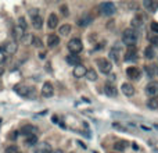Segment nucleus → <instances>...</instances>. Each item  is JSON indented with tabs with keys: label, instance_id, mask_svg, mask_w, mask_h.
I'll use <instances>...</instances> for the list:
<instances>
[{
	"label": "nucleus",
	"instance_id": "1",
	"mask_svg": "<svg viewBox=\"0 0 158 153\" xmlns=\"http://www.w3.org/2000/svg\"><path fill=\"white\" fill-rule=\"evenodd\" d=\"M137 41V35L136 32L133 31V29H125L123 33H122V42L128 45V46H135V43Z\"/></svg>",
	"mask_w": 158,
	"mask_h": 153
},
{
	"label": "nucleus",
	"instance_id": "2",
	"mask_svg": "<svg viewBox=\"0 0 158 153\" xmlns=\"http://www.w3.org/2000/svg\"><path fill=\"white\" fill-rule=\"evenodd\" d=\"M82 49H83L82 41L78 38H74L68 42V50L71 52V54H78L79 52H82Z\"/></svg>",
	"mask_w": 158,
	"mask_h": 153
},
{
	"label": "nucleus",
	"instance_id": "3",
	"mask_svg": "<svg viewBox=\"0 0 158 153\" xmlns=\"http://www.w3.org/2000/svg\"><path fill=\"white\" fill-rule=\"evenodd\" d=\"M100 10H101V14H104V16H112V14H115L116 11V7L114 3H111V1H105V3H101L100 4Z\"/></svg>",
	"mask_w": 158,
	"mask_h": 153
},
{
	"label": "nucleus",
	"instance_id": "4",
	"mask_svg": "<svg viewBox=\"0 0 158 153\" xmlns=\"http://www.w3.org/2000/svg\"><path fill=\"white\" fill-rule=\"evenodd\" d=\"M16 92L22 97H33L35 96V89L33 88H29V86H16Z\"/></svg>",
	"mask_w": 158,
	"mask_h": 153
},
{
	"label": "nucleus",
	"instance_id": "5",
	"mask_svg": "<svg viewBox=\"0 0 158 153\" xmlns=\"http://www.w3.org/2000/svg\"><path fill=\"white\" fill-rule=\"evenodd\" d=\"M97 65H99L100 73H103V74H110L111 70H112V65H111V63L107 58H99L97 60Z\"/></svg>",
	"mask_w": 158,
	"mask_h": 153
},
{
	"label": "nucleus",
	"instance_id": "6",
	"mask_svg": "<svg viewBox=\"0 0 158 153\" xmlns=\"http://www.w3.org/2000/svg\"><path fill=\"white\" fill-rule=\"evenodd\" d=\"M146 93H147L150 97H157L158 96V82L157 81L148 82L147 86H146Z\"/></svg>",
	"mask_w": 158,
	"mask_h": 153
},
{
	"label": "nucleus",
	"instance_id": "7",
	"mask_svg": "<svg viewBox=\"0 0 158 153\" xmlns=\"http://www.w3.org/2000/svg\"><path fill=\"white\" fill-rule=\"evenodd\" d=\"M37 128L35 125H32V124H25V125H22L21 130H20V134L21 135H25V137H29V135H33V134H36Z\"/></svg>",
	"mask_w": 158,
	"mask_h": 153
},
{
	"label": "nucleus",
	"instance_id": "8",
	"mask_svg": "<svg viewBox=\"0 0 158 153\" xmlns=\"http://www.w3.org/2000/svg\"><path fill=\"white\" fill-rule=\"evenodd\" d=\"M54 93V88H53L51 82H44L42 86V95L44 97H51Z\"/></svg>",
	"mask_w": 158,
	"mask_h": 153
},
{
	"label": "nucleus",
	"instance_id": "9",
	"mask_svg": "<svg viewBox=\"0 0 158 153\" xmlns=\"http://www.w3.org/2000/svg\"><path fill=\"white\" fill-rule=\"evenodd\" d=\"M126 74L129 78L132 79H140V77H142V73H140V70L137 68V67H129V68L126 70Z\"/></svg>",
	"mask_w": 158,
	"mask_h": 153
},
{
	"label": "nucleus",
	"instance_id": "10",
	"mask_svg": "<svg viewBox=\"0 0 158 153\" xmlns=\"http://www.w3.org/2000/svg\"><path fill=\"white\" fill-rule=\"evenodd\" d=\"M143 6H144L150 13H155L158 9V1L157 0H144V1H143Z\"/></svg>",
	"mask_w": 158,
	"mask_h": 153
},
{
	"label": "nucleus",
	"instance_id": "11",
	"mask_svg": "<svg viewBox=\"0 0 158 153\" xmlns=\"http://www.w3.org/2000/svg\"><path fill=\"white\" fill-rule=\"evenodd\" d=\"M35 153H51V146L47 142H42L36 145L35 148Z\"/></svg>",
	"mask_w": 158,
	"mask_h": 153
},
{
	"label": "nucleus",
	"instance_id": "12",
	"mask_svg": "<svg viewBox=\"0 0 158 153\" xmlns=\"http://www.w3.org/2000/svg\"><path fill=\"white\" fill-rule=\"evenodd\" d=\"M86 73H87V70H86V67L85 65H82V64H79V65H76L74 68V77L75 78H82V77H85L86 75Z\"/></svg>",
	"mask_w": 158,
	"mask_h": 153
},
{
	"label": "nucleus",
	"instance_id": "13",
	"mask_svg": "<svg viewBox=\"0 0 158 153\" xmlns=\"http://www.w3.org/2000/svg\"><path fill=\"white\" fill-rule=\"evenodd\" d=\"M121 89H122V93L125 96H133L135 95V88H133V85L132 84H122L121 86Z\"/></svg>",
	"mask_w": 158,
	"mask_h": 153
},
{
	"label": "nucleus",
	"instance_id": "14",
	"mask_svg": "<svg viewBox=\"0 0 158 153\" xmlns=\"http://www.w3.org/2000/svg\"><path fill=\"white\" fill-rule=\"evenodd\" d=\"M90 22H93V17L90 16V14H83V16L78 20V25L79 26H87Z\"/></svg>",
	"mask_w": 158,
	"mask_h": 153
},
{
	"label": "nucleus",
	"instance_id": "15",
	"mask_svg": "<svg viewBox=\"0 0 158 153\" xmlns=\"http://www.w3.org/2000/svg\"><path fill=\"white\" fill-rule=\"evenodd\" d=\"M144 70H146V73L150 78H153L155 75H158V65L155 64H150V65H144Z\"/></svg>",
	"mask_w": 158,
	"mask_h": 153
},
{
	"label": "nucleus",
	"instance_id": "16",
	"mask_svg": "<svg viewBox=\"0 0 158 153\" xmlns=\"http://www.w3.org/2000/svg\"><path fill=\"white\" fill-rule=\"evenodd\" d=\"M137 58V53L135 52V46H129V50L125 54V61H135Z\"/></svg>",
	"mask_w": 158,
	"mask_h": 153
},
{
	"label": "nucleus",
	"instance_id": "17",
	"mask_svg": "<svg viewBox=\"0 0 158 153\" xmlns=\"http://www.w3.org/2000/svg\"><path fill=\"white\" fill-rule=\"evenodd\" d=\"M58 43H60V38H58L57 35L51 33V35H49L47 36V46L49 48H56Z\"/></svg>",
	"mask_w": 158,
	"mask_h": 153
},
{
	"label": "nucleus",
	"instance_id": "18",
	"mask_svg": "<svg viewBox=\"0 0 158 153\" xmlns=\"http://www.w3.org/2000/svg\"><path fill=\"white\" fill-rule=\"evenodd\" d=\"M25 31H26V29L21 28L20 25H17L16 28H14V38H16L17 41H22L24 36H25Z\"/></svg>",
	"mask_w": 158,
	"mask_h": 153
},
{
	"label": "nucleus",
	"instance_id": "19",
	"mask_svg": "<svg viewBox=\"0 0 158 153\" xmlns=\"http://www.w3.org/2000/svg\"><path fill=\"white\" fill-rule=\"evenodd\" d=\"M57 25H58V17L56 14H50L47 20V26L50 29H54V28H57Z\"/></svg>",
	"mask_w": 158,
	"mask_h": 153
},
{
	"label": "nucleus",
	"instance_id": "20",
	"mask_svg": "<svg viewBox=\"0 0 158 153\" xmlns=\"http://www.w3.org/2000/svg\"><path fill=\"white\" fill-rule=\"evenodd\" d=\"M67 63L71 64V65H74V67H76V65L80 64V57H79L78 54H69L68 57H67Z\"/></svg>",
	"mask_w": 158,
	"mask_h": 153
},
{
	"label": "nucleus",
	"instance_id": "21",
	"mask_svg": "<svg viewBox=\"0 0 158 153\" xmlns=\"http://www.w3.org/2000/svg\"><path fill=\"white\" fill-rule=\"evenodd\" d=\"M104 93L105 95H108V96H116V89H115V86L112 84H105L104 85Z\"/></svg>",
	"mask_w": 158,
	"mask_h": 153
},
{
	"label": "nucleus",
	"instance_id": "22",
	"mask_svg": "<svg viewBox=\"0 0 158 153\" xmlns=\"http://www.w3.org/2000/svg\"><path fill=\"white\" fill-rule=\"evenodd\" d=\"M126 148H128V142H126V141H116V142L114 143V149L118 150V152H123Z\"/></svg>",
	"mask_w": 158,
	"mask_h": 153
},
{
	"label": "nucleus",
	"instance_id": "23",
	"mask_svg": "<svg viewBox=\"0 0 158 153\" xmlns=\"http://www.w3.org/2000/svg\"><path fill=\"white\" fill-rule=\"evenodd\" d=\"M37 143V135L33 134V135H29V137L25 138V145L26 146H33Z\"/></svg>",
	"mask_w": 158,
	"mask_h": 153
},
{
	"label": "nucleus",
	"instance_id": "24",
	"mask_svg": "<svg viewBox=\"0 0 158 153\" xmlns=\"http://www.w3.org/2000/svg\"><path fill=\"white\" fill-rule=\"evenodd\" d=\"M32 25H33V28H36V29H40L43 26V18L40 16L32 18Z\"/></svg>",
	"mask_w": 158,
	"mask_h": 153
},
{
	"label": "nucleus",
	"instance_id": "25",
	"mask_svg": "<svg viewBox=\"0 0 158 153\" xmlns=\"http://www.w3.org/2000/svg\"><path fill=\"white\" fill-rule=\"evenodd\" d=\"M154 56H155V52H154L153 46H148V48H146V50H144V57L148 58V60H151V58H154Z\"/></svg>",
	"mask_w": 158,
	"mask_h": 153
},
{
	"label": "nucleus",
	"instance_id": "26",
	"mask_svg": "<svg viewBox=\"0 0 158 153\" xmlns=\"http://www.w3.org/2000/svg\"><path fill=\"white\" fill-rule=\"evenodd\" d=\"M60 33L63 35V36H67V35H69L71 33V25H68V24H64V25L60 26Z\"/></svg>",
	"mask_w": 158,
	"mask_h": 153
},
{
	"label": "nucleus",
	"instance_id": "27",
	"mask_svg": "<svg viewBox=\"0 0 158 153\" xmlns=\"http://www.w3.org/2000/svg\"><path fill=\"white\" fill-rule=\"evenodd\" d=\"M147 107L148 109H153V110L158 109V99L157 97H150L147 100Z\"/></svg>",
	"mask_w": 158,
	"mask_h": 153
},
{
	"label": "nucleus",
	"instance_id": "28",
	"mask_svg": "<svg viewBox=\"0 0 158 153\" xmlns=\"http://www.w3.org/2000/svg\"><path fill=\"white\" fill-rule=\"evenodd\" d=\"M17 43L16 42H11L8 43V45H6V53H10V54H13V53L17 52Z\"/></svg>",
	"mask_w": 158,
	"mask_h": 153
},
{
	"label": "nucleus",
	"instance_id": "29",
	"mask_svg": "<svg viewBox=\"0 0 158 153\" xmlns=\"http://www.w3.org/2000/svg\"><path fill=\"white\" fill-rule=\"evenodd\" d=\"M86 78L89 79V81H96L97 79V73H96L95 70H87V73H86V75H85Z\"/></svg>",
	"mask_w": 158,
	"mask_h": 153
},
{
	"label": "nucleus",
	"instance_id": "30",
	"mask_svg": "<svg viewBox=\"0 0 158 153\" xmlns=\"http://www.w3.org/2000/svg\"><path fill=\"white\" fill-rule=\"evenodd\" d=\"M31 45H32V46H35V48H42V46H43V42H42V39H40V38L32 36Z\"/></svg>",
	"mask_w": 158,
	"mask_h": 153
},
{
	"label": "nucleus",
	"instance_id": "31",
	"mask_svg": "<svg viewBox=\"0 0 158 153\" xmlns=\"http://www.w3.org/2000/svg\"><path fill=\"white\" fill-rule=\"evenodd\" d=\"M110 58L114 60V61H118V58H119V49H111Z\"/></svg>",
	"mask_w": 158,
	"mask_h": 153
},
{
	"label": "nucleus",
	"instance_id": "32",
	"mask_svg": "<svg viewBox=\"0 0 158 153\" xmlns=\"http://www.w3.org/2000/svg\"><path fill=\"white\" fill-rule=\"evenodd\" d=\"M6 153H20V149L17 148L16 145H10L6 148Z\"/></svg>",
	"mask_w": 158,
	"mask_h": 153
},
{
	"label": "nucleus",
	"instance_id": "33",
	"mask_svg": "<svg viewBox=\"0 0 158 153\" xmlns=\"http://www.w3.org/2000/svg\"><path fill=\"white\" fill-rule=\"evenodd\" d=\"M6 58H7V53H6L3 49H0V65L6 61Z\"/></svg>",
	"mask_w": 158,
	"mask_h": 153
},
{
	"label": "nucleus",
	"instance_id": "34",
	"mask_svg": "<svg viewBox=\"0 0 158 153\" xmlns=\"http://www.w3.org/2000/svg\"><path fill=\"white\" fill-rule=\"evenodd\" d=\"M60 10H61V14H63L64 17H68V14H69V13H68V7H67L65 4L61 6V7H60Z\"/></svg>",
	"mask_w": 158,
	"mask_h": 153
},
{
	"label": "nucleus",
	"instance_id": "35",
	"mask_svg": "<svg viewBox=\"0 0 158 153\" xmlns=\"http://www.w3.org/2000/svg\"><path fill=\"white\" fill-rule=\"evenodd\" d=\"M18 25L21 26V28H24V29H26V22H25V18H24V17H21V18L18 20Z\"/></svg>",
	"mask_w": 158,
	"mask_h": 153
},
{
	"label": "nucleus",
	"instance_id": "36",
	"mask_svg": "<svg viewBox=\"0 0 158 153\" xmlns=\"http://www.w3.org/2000/svg\"><path fill=\"white\" fill-rule=\"evenodd\" d=\"M150 42H151V45H154L155 48H158V35H157V36H151V38H150Z\"/></svg>",
	"mask_w": 158,
	"mask_h": 153
},
{
	"label": "nucleus",
	"instance_id": "37",
	"mask_svg": "<svg viewBox=\"0 0 158 153\" xmlns=\"http://www.w3.org/2000/svg\"><path fill=\"white\" fill-rule=\"evenodd\" d=\"M29 14H31L32 18H35V17L39 16V10H36V9H32V10H29Z\"/></svg>",
	"mask_w": 158,
	"mask_h": 153
},
{
	"label": "nucleus",
	"instance_id": "38",
	"mask_svg": "<svg viewBox=\"0 0 158 153\" xmlns=\"http://www.w3.org/2000/svg\"><path fill=\"white\" fill-rule=\"evenodd\" d=\"M151 29L158 33V24H157V22H151Z\"/></svg>",
	"mask_w": 158,
	"mask_h": 153
},
{
	"label": "nucleus",
	"instance_id": "39",
	"mask_svg": "<svg viewBox=\"0 0 158 153\" xmlns=\"http://www.w3.org/2000/svg\"><path fill=\"white\" fill-rule=\"evenodd\" d=\"M18 134H20V132H13V134L10 135V139H11V141H16L17 138H18Z\"/></svg>",
	"mask_w": 158,
	"mask_h": 153
},
{
	"label": "nucleus",
	"instance_id": "40",
	"mask_svg": "<svg viewBox=\"0 0 158 153\" xmlns=\"http://www.w3.org/2000/svg\"><path fill=\"white\" fill-rule=\"evenodd\" d=\"M39 57H40V58H44V57H46V54H44V53H40V54H39Z\"/></svg>",
	"mask_w": 158,
	"mask_h": 153
},
{
	"label": "nucleus",
	"instance_id": "41",
	"mask_svg": "<svg viewBox=\"0 0 158 153\" xmlns=\"http://www.w3.org/2000/svg\"><path fill=\"white\" fill-rule=\"evenodd\" d=\"M4 74V70H3V67H0V75Z\"/></svg>",
	"mask_w": 158,
	"mask_h": 153
},
{
	"label": "nucleus",
	"instance_id": "42",
	"mask_svg": "<svg viewBox=\"0 0 158 153\" xmlns=\"http://www.w3.org/2000/svg\"><path fill=\"white\" fill-rule=\"evenodd\" d=\"M54 153H64V152H63V150H60V149H58V150H56Z\"/></svg>",
	"mask_w": 158,
	"mask_h": 153
},
{
	"label": "nucleus",
	"instance_id": "43",
	"mask_svg": "<svg viewBox=\"0 0 158 153\" xmlns=\"http://www.w3.org/2000/svg\"><path fill=\"white\" fill-rule=\"evenodd\" d=\"M0 125H1V120H0Z\"/></svg>",
	"mask_w": 158,
	"mask_h": 153
}]
</instances>
